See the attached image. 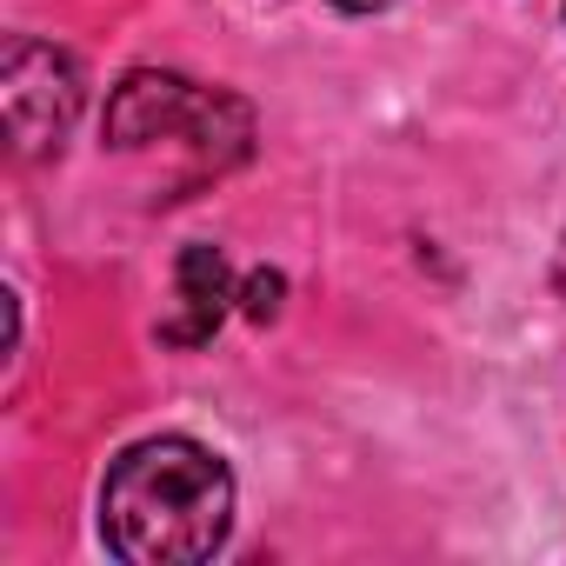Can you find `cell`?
<instances>
[{
  "label": "cell",
  "instance_id": "1",
  "mask_svg": "<svg viewBox=\"0 0 566 566\" xmlns=\"http://www.w3.org/2000/svg\"><path fill=\"white\" fill-rule=\"evenodd\" d=\"M233 526V480L193 440H140L101 480V533L127 566L213 559Z\"/></svg>",
  "mask_w": 566,
  "mask_h": 566
},
{
  "label": "cell",
  "instance_id": "2",
  "mask_svg": "<svg viewBox=\"0 0 566 566\" xmlns=\"http://www.w3.org/2000/svg\"><path fill=\"white\" fill-rule=\"evenodd\" d=\"M247 140H253V114L233 94L193 87L180 74L140 67L107 101V147H120V154H147V147L187 154L193 160V180L227 174L247 154Z\"/></svg>",
  "mask_w": 566,
  "mask_h": 566
},
{
  "label": "cell",
  "instance_id": "3",
  "mask_svg": "<svg viewBox=\"0 0 566 566\" xmlns=\"http://www.w3.org/2000/svg\"><path fill=\"white\" fill-rule=\"evenodd\" d=\"M0 101H8V140L21 160L61 154L74 114H81V67L54 41H8L0 61Z\"/></svg>",
  "mask_w": 566,
  "mask_h": 566
},
{
  "label": "cell",
  "instance_id": "4",
  "mask_svg": "<svg viewBox=\"0 0 566 566\" xmlns=\"http://www.w3.org/2000/svg\"><path fill=\"white\" fill-rule=\"evenodd\" d=\"M227 301H233L227 253L220 247H187L180 266H174V314L160 321V340L167 347H207L213 327L227 321Z\"/></svg>",
  "mask_w": 566,
  "mask_h": 566
},
{
  "label": "cell",
  "instance_id": "5",
  "mask_svg": "<svg viewBox=\"0 0 566 566\" xmlns=\"http://www.w3.org/2000/svg\"><path fill=\"white\" fill-rule=\"evenodd\" d=\"M280 294H287V280H280V273H253L247 294H240L247 321H273V314H280Z\"/></svg>",
  "mask_w": 566,
  "mask_h": 566
},
{
  "label": "cell",
  "instance_id": "6",
  "mask_svg": "<svg viewBox=\"0 0 566 566\" xmlns=\"http://www.w3.org/2000/svg\"><path fill=\"white\" fill-rule=\"evenodd\" d=\"M334 8H347V14H374V8H394V0H334Z\"/></svg>",
  "mask_w": 566,
  "mask_h": 566
},
{
  "label": "cell",
  "instance_id": "7",
  "mask_svg": "<svg viewBox=\"0 0 566 566\" xmlns=\"http://www.w3.org/2000/svg\"><path fill=\"white\" fill-rule=\"evenodd\" d=\"M559 287H566V247H559Z\"/></svg>",
  "mask_w": 566,
  "mask_h": 566
}]
</instances>
